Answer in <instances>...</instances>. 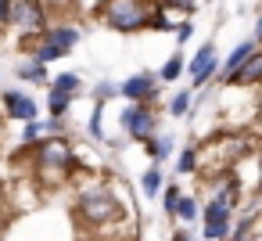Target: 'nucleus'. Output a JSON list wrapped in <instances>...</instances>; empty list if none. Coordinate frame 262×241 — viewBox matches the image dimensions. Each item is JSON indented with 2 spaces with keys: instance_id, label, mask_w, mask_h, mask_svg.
<instances>
[{
  "instance_id": "14",
  "label": "nucleus",
  "mask_w": 262,
  "mask_h": 241,
  "mask_svg": "<svg viewBox=\"0 0 262 241\" xmlns=\"http://www.w3.org/2000/svg\"><path fill=\"white\" fill-rule=\"evenodd\" d=\"M69 105H72V94H65V90H54V87H51V97H47V112H51V115H61V119H65Z\"/></svg>"
},
{
  "instance_id": "12",
  "label": "nucleus",
  "mask_w": 262,
  "mask_h": 241,
  "mask_svg": "<svg viewBox=\"0 0 262 241\" xmlns=\"http://www.w3.org/2000/svg\"><path fill=\"white\" fill-rule=\"evenodd\" d=\"M255 51V40H244V44H237L233 51H230V58H226V65H223V79L230 76V72H237L244 62H248V54Z\"/></svg>"
},
{
  "instance_id": "2",
  "label": "nucleus",
  "mask_w": 262,
  "mask_h": 241,
  "mask_svg": "<svg viewBox=\"0 0 262 241\" xmlns=\"http://www.w3.org/2000/svg\"><path fill=\"white\" fill-rule=\"evenodd\" d=\"M147 18H151V8L144 0H108L104 4V26L119 33H137L147 26Z\"/></svg>"
},
{
  "instance_id": "1",
  "label": "nucleus",
  "mask_w": 262,
  "mask_h": 241,
  "mask_svg": "<svg viewBox=\"0 0 262 241\" xmlns=\"http://www.w3.org/2000/svg\"><path fill=\"white\" fill-rule=\"evenodd\" d=\"M76 212H79V219L90 223V227L115 223V219H119V194H115L112 187H101V184L83 187L79 198H76Z\"/></svg>"
},
{
  "instance_id": "21",
  "label": "nucleus",
  "mask_w": 262,
  "mask_h": 241,
  "mask_svg": "<svg viewBox=\"0 0 262 241\" xmlns=\"http://www.w3.org/2000/svg\"><path fill=\"white\" fill-rule=\"evenodd\" d=\"M83 87V79L76 76V72H58L54 76V90H65V94H76Z\"/></svg>"
},
{
  "instance_id": "4",
  "label": "nucleus",
  "mask_w": 262,
  "mask_h": 241,
  "mask_svg": "<svg viewBox=\"0 0 262 241\" xmlns=\"http://www.w3.org/2000/svg\"><path fill=\"white\" fill-rule=\"evenodd\" d=\"M11 26H18L22 33L36 36L47 29V11H43V0H15L11 8Z\"/></svg>"
},
{
  "instance_id": "3",
  "label": "nucleus",
  "mask_w": 262,
  "mask_h": 241,
  "mask_svg": "<svg viewBox=\"0 0 262 241\" xmlns=\"http://www.w3.org/2000/svg\"><path fill=\"white\" fill-rule=\"evenodd\" d=\"M33 166H36V173H54L58 176V173L76 169V155H72V148H69L65 137H47V140L36 144Z\"/></svg>"
},
{
  "instance_id": "29",
  "label": "nucleus",
  "mask_w": 262,
  "mask_h": 241,
  "mask_svg": "<svg viewBox=\"0 0 262 241\" xmlns=\"http://www.w3.org/2000/svg\"><path fill=\"white\" fill-rule=\"evenodd\" d=\"M190 33H194V26H190V22H183V26L176 29V40L183 44V40H190Z\"/></svg>"
},
{
  "instance_id": "25",
  "label": "nucleus",
  "mask_w": 262,
  "mask_h": 241,
  "mask_svg": "<svg viewBox=\"0 0 262 241\" xmlns=\"http://www.w3.org/2000/svg\"><path fill=\"white\" fill-rule=\"evenodd\" d=\"M251 230H255V216H244V219H237V227H233V234H230V237L244 241V237H251Z\"/></svg>"
},
{
  "instance_id": "34",
  "label": "nucleus",
  "mask_w": 262,
  "mask_h": 241,
  "mask_svg": "<svg viewBox=\"0 0 262 241\" xmlns=\"http://www.w3.org/2000/svg\"><path fill=\"white\" fill-rule=\"evenodd\" d=\"M94 4H108V0H94Z\"/></svg>"
},
{
  "instance_id": "32",
  "label": "nucleus",
  "mask_w": 262,
  "mask_h": 241,
  "mask_svg": "<svg viewBox=\"0 0 262 241\" xmlns=\"http://www.w3.org/2000/svg\"><path fill=\"white\" fill-rule=\"evenodd\" d=\"M255 44H262V15H258V22H255Z\"/></svg>"
},
{
  "instance_id": "24",
  "label": "nucleus",
  "mask_w": 262,
  "mask_h": 241,
  "mask_svg": "<svg viewBox=\"0 0 262 241\" xmlns=\"http://www.w3.org/2000/svg\"><path fill=\"white\" fill-rule=\"evenodd\" d=\"M180 173H194L198 169V148H187L183 155H180V166H176Z\"/></svg>"
},
{
  "instance_id": "23",
  "label": "nucleus",
  "mask_w": 262,
  "mask_h": 241,
  "mask_svg": "<svg viewBox=\"0 0 262 241\" xmlns=\"http://www.w3.org/2000/svg\"><path fill=\"white\" fill-rule=\"evenodd\" d=\"M215 198L226 202V205H237V187L226 184V180H219V184H215Z\"/></svg>"
},
{
  "instance_id": "20",
  "label": "nucleus",
  "mask_w": 262,
  "mask_h": 241,
  "mask_svg": "<svg viewBox=\"0 0 262 241\" xmlns=\"http://www.w3.org/2000/svg\"><path fill=\"white\" fill-rule=\"evenodd\" d=\"M140 191H144V194H158V191H162V169H158V166H151V169L140 176Z\"/></svg>"
},
{
  "instance_id": "28",
  "label": "nucleus",
  "mask_w": 262,
  "mask_h": 241,
  "mask_svg": "<svg viewBox=\"0 0 262 241\" xmlns=\"http://www.w3.org/2000/svg\"><path fill=\"white\" fill-rule=\"evenodd\" d=\"M101 112H104V108L97 105V108H94V119H90V133H94V137H101Z\"/></svg>"
},
{
  "instance_id": "11",
  "label": "nucleus",
  "mask_w": 262,
  "mask_h": 241,
  "mask_svg": "<svg viewBox=\"0 0 262 241\" xmlns=\"http://www.w3.org/2000/svg\"><path fill=\"white\" fill-rule=\"evenodd\" d=\"M43 36H47L51 44H58L61 51H72V47L79 44V33H76L72 26H47V29H43Z\"/></svg>"
},
{
  "instance_id": "33",
  "label": "nucleus",
  "mask_w": 262,
  "mask_h": 241,
  "mask_svg": "<svg viewBox=\"0 0 262 241\" xmlns=\"http://www.w3.org/2000/svg\"><path fill=\"white\" fill-rule=\"evenodd\" d=\"M258 191H262V166H258Z\"/></svg>"
},
{
  "instance_id": "19",
  "label": "nucleus",
  "mask_w": 262,
  "mask_h": 241,
  "mask_svg": "<svg viewBox=\"0 0 262 241\" xmlns=\"http://www.w3.org/2000/svg\"><path fill=\"white\" fill-rule=\"evenodd\" d=\"M187 112H190V90L172 94V101H169V115H172V119H183Z\"/></svg>"
},
{
  "instance_id": "18",
  "label": "nucleus",
  "mask_w": 262,
  "mask_h": 241,
  "mask_svg": "<svg viewBox=\"0 0 262 241\" xmlns=\"http://www.w3.org/2000/svg\"><path fill=\"white\" fill-rule=\"evenodd\" d=\"M18 76H22V79H29V83H47V69H43V62H36V58H33L29 65H22V69H18Z\"/></svg>"
},
{
  "instance_id": "15",
  "label": "nucleus",
  "mask_w": 262,
  "mask_h": 241,
  "mask_svg": "<svg viewBox=\"0 0 262 241\" xmlns=\"http://www.w3.org/2000/svg\"><path fill=\"white\" fill-rule=\"evenodd\" d=\"M65 54H69V51H61V47H58V44H51V40H47V36H43V44H40V47H36V54H33V58H36V62H43V65H47V62H58V58H65Z\"/></svg>"
},
{
  "instance_id": "22",
  "label": "nucleus",
  "mask_w": 262,
  "mask_h": 241,
  "mask_svg": "<svg viewBox=\"0 0 262 241\" xmlns=\"http://www.w3.org/2000/svg\"><path fill=\"white\" fill-rule=\"evenodd\" d=\"M180 194H183V191H180L176 184H169V187L162 191V209H165V216H176V205H180Z\"/></svg>"
},
{
  "instance_id": "27",
  "label": "nucleus",
  "mask_w": 262,
  "mask_h": 241,
  "mask_svg": "<svg viewBox=\"0 0 262 241\" xmlns=\"http://www.w3.org/2000/svg\"><path fill=\"white\" fill-rule=\"evenodd\" d=\"M11 8L15 0H0V26H11Z\"/></svg>"
},
{
  "instance_id": "17",
  "label": "nucleus",
  "mask_w": 262,
  "mask_h": 241,
  "mask_svg": "<svg viewBox=\"0 0 262 241\" xmlns=\"http://www.w3.org/2000/svg\"><path fill=\"white\" fill-rule=\"evenodd\" d=\"M176 219H183V223L198 219V198H194V194H180V205H176Z\"/></svg>"
},
{
  "instance_id": "7",
  "label": "nucleus",
  "mask_w": 262,
  "mask_h": 241,
  "mask_svg": "<svg viewBox=\"0 0 262 241\" xmlns=\"http://www.w3.org/2000/svg\"><path fill=\"white\" fill-rule=\"evenodd\" d=\"M215 69H219V58H215V47H212V44H201L198 54L187 62V72H190L194 87H205V83L215 76Z\"/></svg>"
},
{
  "instance_id": "8",
  "label": "nucleus",
  "mask_w": 262,
  "mask_h": 241,
  "mask_svg": "<svg viewBox=\"0 0 262 241\" xmlns=\"http://www.w3.org/2000/svg\"><path fill=\"white\" fill-rule=\"evenodd\" d=\"M158 72H137V76H129L126 83H122V94L129 97V101H151L155 97V90H158Z\"/></svg>"
},
{
  "instance_id": "30",
  "label": "nucleus",
  "mask_w": 262,
  "mask_h": 241,
  "mask_svg": "<svg viewBox=\"0 0 262 241\" xmlns=\"http://www.w3.org/2000/svg\"><path fill=\"white\" fill-rule=\"evenodd\" d=\"M119 90L112 87V83H97V97H115Z\"/></svg>"
},
{
  "instance_id": "6",
  "label": "nucleus",
  "mask_w": 262,
  "mask_h": 241,
  "mask_svg": "<svg viewBox=\"0 0 262 241\" xmlns=\"http://www.w3.org/2000/svg\"><path fill=\"white\" fill-rule=\"evenodd\" d=\"M155 123H158V119H155V112L147 108V101H133V108L122 112V130H126L129 137H137L140 144L155 133Z\"/></svg>"
},
{
  "instance_id": "26",
  "label": "nucleus",
  "mask_w": 262,
  "mask_h": 241,
  "mask_svg": "<svg viewBox=\"0 0 262 241\" xmlns=\"http://www.w3.org/2000/svg\"><path fill=\"white\" fill-rule=\"evenodd\" d=\"M147 26H151V29H162V33H169V29H172L176 22H169V18H165V11H151Z\"/></svg>"
},
{
  "instance_id": "5",
  "label": "nucleus",
  "mask_w": 262,
  "mask_h": 241,
  "mask_svg": "<svg viewBox=\"0 0 262 241\" xmlns=\"http://www.w3.org/2000/svg\"><path fill=\"white\" fill-rule=\"evenodd\" d=\"M201 212H205V237H208V241H219V237H230V234H233V227H230V223H233V219H230V216H233V205L212 198Z\"/></svg>"
},
{
  "instance_id": "13",
  "label": "nucleus",
  "mask_w": 262,
  "mask_h": 241,
  "mask_svg": "<svg viewBox=\"0 0 262 241\" xmlns=\"http://www.w3.org/2000/svg\"><path fill=\"white\" fill-rule=\"evenodd\" d=\"M144 148L151 151L155 162H162V158H169V151H172V137H158V133H151V137L144 140Z\"/></svg>"
},
{
  "instance_id": "9",
  "label": "nucleus",
  "mask_w": 262,
  "mask_h": 241,
  "mask_svg": "<svg viewBox=\"0 0 262 241\" xmlns=\"http://www.w3.org/2000/svg\"><path fill=\"white\" fill-rule=\"evenodd\" d=\"M223 83H233V87H255V83H262V47H255L248 54V62L237 72H230Z\"/></svg>"
},
{
  "instance_id": "10",
  "label": "nucleus",
  "mask_w": 262,
  "mask_h": 241,
  "mask_svg": "<svg viewBox=\"0 0 262 241\" xmlns=\"http://www.w3.org/2000/svg\"><path fill=\"white\" fill-rule=\"evenodd\" d=\"M4 105H8V115L11 119H22V123H29V119H36V101L29 97V94H18V90H8L4 94Z\"/></svg>"
},
{
  "instance_id": "31",
  "label": "nucleus",
  "mask_w": 262,
  "mask_h": 241,
  "mask_svg": "<svg viewBox=\"0 0 262 241\" xmlns=\"http://www.w3.org/2000/svg\"><path fill=\"white\" fill-rule=\"evenodd\" d=\"M165 4H169V8H183V11H190V8H194V0H165Z\"/></svg>"
},
{
  "instance_id": "16",
  "label": "nucleus",
  "mask_w": 262,
  "mask_h": 241,
  "mask_svg": "<svg viewBox=\"0 0 262 241\" xmlns=\"http://www.w3.org/2000/svg\"><path fill=\"white\" fill-rule=\"evenodd\" d=\"M180 72H183V54H172V58L158 69V79H162V83H172V79H180Z\"/></svg>"
}]
</instances>
